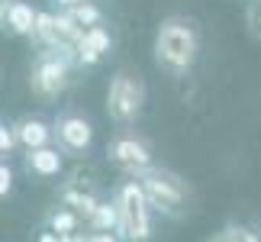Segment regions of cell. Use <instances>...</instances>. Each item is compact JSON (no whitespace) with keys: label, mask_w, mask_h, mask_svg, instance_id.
<instances>
[{"label":"cell","mask_w":261,"mask_h":242,"mask_svg":"<svg viewBox=\"0 0 261 242\" xmlns=\"http://www.w3.org/2000/svg\"><path fill=\"white\" fill-rule=\"evenodd\" d=\"M0 4H10V0H0Z\"/></svg>","instance_id":"7402d4cb"},{"label":"cell","mask_w":261,"mask_h":242,"mask_svg":"<svg viewBox=\"0 0 261 242\" xmlns=\"http://www.w3.org/2000/svg\"><path fill=\"white\" fill-rule=\"evenodd\" d=\"M16 129L13 126H7V123H0V158H10L16 152Z\"/></svg>","instance_id":"2e32d148"},{"label":"cell","mask_w":261,"mask_h":242,"mask_svg":"<svg viewBox=\"0 0 261 242\" xmlns=\"http://www.w3.org/2000/svg\"><path fill=\"white\" fill-rule=\"evenodd\" d=\"M77 65V45H62V49H39L33 65H29V90L52 104L68 90L71 84V71Z\"/></svg>","instance_id":"7a4b0ae2"},{"label":"cell","mask_w":261,"mask_h":242,"mask_svg":"<svg viewBox=\"0 0 261 242\" xmlns=\"http://www.w3.org/2000/svg\"><path fill=\"white\" fill-rule=\"evenodd\" d=\"M36 242H62V236L55 233V229H42V233H39V239Z\"/></svg>","instance_id":"d6986e66"},{"label":"cell","mask_w":261,"mask_h":242,"mask_svg":"<svg viewBox=\"0 0 261 242\" xmlns=\"http://www.w3.org/2000/svg\"><path fill=\"white\" fill-rule=\"evenodd\" d=\"M45 223L48 229H55L58 236H71V233H81V223H84V216L81 213H74L71 207H55V210H48V216H45Z\"/></svg>","instance_id":"5bb4252c"},{"label":"cell","mask_w":261,"mask_h":242,"mask_svg":"<svg viewBox=\"0 0 261 242\" xmlns=\"http://www.w3.org/2000/svg\"><path fill=\"white\" fill-rule=\"evenodd\" d=\"M62 242H87L84 233H71V236H62Z\"/></svg>","instance_id":"44dd1931"},{"label":"cell","mask_w":261,"mask_h":242,"mask_svg":"<svg viewBox=\"0 0 261 242\" xmlns=\"http://www.w3.org/2000/svg\"><path fill=\"white\" fill-rule=\"evenodd\" d=\"M52 126H55V142L65 155H84L94 142V126L81 113H58Z\"/></svg>","instance_id":"52a82bcc"},{"label":"cell","mask_w":261,"mask_h":242,"mask_svg":"<svg viewBox=\"0 0 261 242\" xmlns=\"http://www.w3.org/2000/svg\"><path fill=\"white\" fill-rule=\"evenodd\" d=\"M113 200H116V210H119V236H123V242H148L155 210L148 204L142 184L136 178L123 181L113 190Z\"/></svg>","instance_id":"277c9868"},{"label":"cell","mask_w":261,"mask_h":242,"mask_svg":"<svg viewBox=\"0 0 261 242\" xmlns=\"http://www.w3.org/2000/svg\"><path fill=\"white\" fill-rule=\"evenodd\" d=\"M36 16H39V10H33V4H26V0H10L7 13H4V19H0V26L10 29L13 36H33Z\"/></svg>","instance_id":"7c38bea8"},{"label":"cell","mask_w":261,"mask_h":242,"mask_svg":"<svg viewBox=\"0 0 261 242\" xmlns=\"http://www.w3.org/2000/svg\"><path fill=\"white\" fill-rule=\"evenodd\" d=\"M110 45H113V36H110V29L103 23L84 29L81 42H77V65H81V68H94L100 58L110 52Z\"/></svg>","instance_id":"9c48e42d"},{"label":"cell","mask_w":261,"mask_h":242,"mask_svg":"<svg viewBox=\"0 0 261 242\" xmlns=\"http://www.w3.org/2000/svg\"><path fill=\"white\" fill-rule=\"evenodd\" d=\"M13 129H16L19 149H26V152L52 146V139H55V126H48L45 119H39V116H23L19 123H13Z\"/></svg>","instance_id":"30bf717a"},{"label":"cell","mask_w":261,"mask_h":242,"mask_svg":"<svg viewBox=\"0 0 261 242\" xmlns=\"http://www.w3.org/2000/svg\"><path fill=\"white\" fill-rule=\"evenodd\" d=\"M142 184L148 204H152L155 213L162 216H180L190 204V184L171 168H162V165H152L148 171L136 178Z\"/></svg>","instance_id":"3957f363"},{"label":"cell","mask_w":261,"mask_h":242,"mask_svg":"<svg viewBox=\"0 0 261 242\" xmlns=\"http://www.w3.org/2000/svg\"><path fill=\"white\" fill-rule=\"evenodd\" d=\"M107 158L129 178H139L142 171H148L155 165L152 161V149L139 133L133 129H119V133L107 142Z\"/></svg>","instance_id":"8992f818"},{"label":"cell","mask_w":261,"mask_h":242,"mask_svg":"<svg viewBox=\"0 0 261 242\" xmlns=\"http://www.w3.org/2000/svg\"><path fill=\"white\" fill-rule=\"evenodd\" d=\"M13 181H16V175H13V168H10V161L0 158V200L13 194Z\"/></svg>","instance_id":"e0dca14e"},{"label":"cell","mask_w":261,"mask_h":242,"mask_svg":"<svg viewBox=\"0 0 261 242\" xmlns=\"http://www.w3.org/2000/svg\"><path fill=\"white\" fill-rule=\"evenodd\" d=\"M155 65L171 78H187L200 55V29L190 16L171 13L155 29Z\"/></svg>","instance_id":"6da1fadb"},{"label":"cell","mask_w":261,"mask_h":242,"mask_svg":"<svg viewBox=\"0 0 261 242\" xmlns=\"http://www.w3.org/2000/svg\"><path fill=\"white\" fill-rule=\"evenodd\" d=\"M87 229L90 233H119V210L113 197L97 204V210L87 216Z\"/></svg>","instance_id":"4fadbf2b"},{"label":"cell","mask_w":261,"mask_h":242,"mask_svg":"<svg viewBox=\"0 0 261 242\" xmlns=\"http://www.w3.org/2000/svg\"><path fill=\"white\" fill-rule=\"evenodd\" d=\"M142 107H145V81L139 78L136 71H119L110 78V87H107V113L113 123L119 126H129L142 116Z\"/></svg>","instance_id":"5b68a950"},{"label":"cell","mask_w":261,"mask_h":242,"mask_svg":"<svg viewBox=\"0 0 261 242\" xmlns=\"http://www.w3.org/2000/svg\"><path fill=\"white\" fill-rule=\"evenodd\" d=\"M26 168L39 178H58L65 171V152L58 146H42L26 152Z\"/></svg>","instance_id":"8fae6325"},{"label":"cell","mask_w":261,"mask_h":242,"mask_svg":"<svg viewBox=\"0 0 261 242\" xmlns=\"http://www.w3.org/2000/svg\"><path fill=\"white\" fill-rule=\"evenodd\" d=\"M58 200H62L65 207H71L74 213H81L84 223H87V216L97 210V204H100L103 197H100L94 187H84L81 178H71V181H65V184L58 187Z\"/></svg>","instance_id":"ba28073f"},{"label":"cell","mask_w":261,"mask_h":242,"mask_svg":"<svg viewBox=\"0 0 261 242\" xmlns=\"http://www.w3.org/2000/svg\"><path fill=\"white\" fill-rule=\"evenodd\" d=\"M87 242H123L119 233H87Z\"/></svg>","instance_id":"ac0fdd59"},{"label":"cell","mask_w":261,"mask_h":242,"mask_svg":"<svg viewBox=\"0 0 261 242\" xmlns=\"http://www.w3.org/2000/svg\"><path fill=\"white\" fill-rule=\"evenodd\" d=\"M68 13H71L77 23H81L84 29H90V26H100L103 23V10H100L94 0H81V4H77L74 10H68Z\"/></svg>","instance_id":"9a60e30c"},{"label":"cell","mask_w":261,"mask_h":242,"mask_svg":"<svg viewBox=\"0 0 261 242\" xmlns=\"http://www.w3.org/2000/svg\"><path fill=\"white\" fill-rule=\"evenodd\" d=\"M55 4H58V10H74L81 0H55Z\"/></svg>","instance_id":"ffe728a7"}]
</instances>
